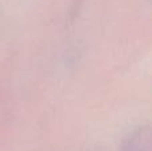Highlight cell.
<instances>
[{
	"mask_svg": "<svg viewBox=\"0 0 152 151\" xmlns=\"http://www.w3.org/2000/svg\"><path fill=\"white\" fill-rule=\"evenodd\" d=\"M118 151H152V134L150 125H140L129 131Z\"/></svg>",
	"mask_w": 152,
	"mask_h": 151,
	"instance_id": "obj_1",
	"label": "cell"
}]
</instances>
